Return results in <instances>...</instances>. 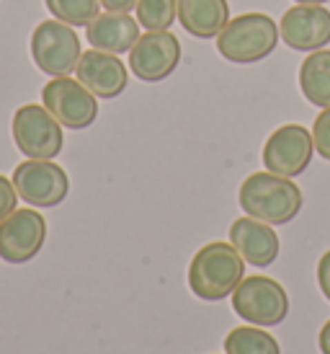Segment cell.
<instances>
[{
    "instance_id": "ba28073f",
    "label": "cell",
    "mask_w": 330,
    "mask_h": 354,
    "mask_svg": "<svg viewBox=\"0 0 330 354\" xmlns=\"http://www.w3.org/2000/svg\"><path fill=\"white\" fill-rule=\"evenodd\" d=\"M13 187L31 207H57L70 192L65 168L55 160H23L13 171Z\"/></svg>"
},
{
    "instance_id": "484cf974",
    "label": "cell",
    "mask_w": 330,
    "mask_h": 354,
    "mask_svg": "<svg viewBox=\"0 0 330 354\" xmlns=\"http://www.w3.org/2000/svg\"><path fill=\"white\" fill-rule=\"evenodd\" d=\"M294 3H300V6H322L328 0H294Z\"/></svg>"
},
{
    "instance_id": "e0dca14e",
    "label": "cell",
    "mask_w": 330,
    "mask_h": 354,
    "mask_svg": "<svg viewBox=\"0 0 330 354\" xmlns=\"http://www.w3.org/2000/svg\"><path fill=\"white\" fill-rule=\"evenodd\" d=\"M300 88L304 99L320 109L330 106V50H315L300 68Z\"/></svg>"
},
{
    "instance_id": "6da1fadb",
    "label": "cell",
    "mask_w": 330,
    "mask_h": 354,
    "mask_svg": "<svg viewBox=\"0 0 330 354\" xmlns=\"http://www.w3.org/2000/svg\"><path fill=\"white\" fill-rule=\"evenodd\" d=\"M245 279V259L233 243H206L199 248L188 266V287L199 300L217 303L233 295Z\"/></svg>"
},
{
    "instance_id": "ac0fdd59",
    "label": "cell",
    "mask_w": 330,
    "mask_h": 354,
    "mask_svg": "<svg viewBox=\"0 0 330 354\" xmlns=\"http://www.w3.org/2000/svg\"><path fill=\"white\" fill-rule=\"evenodd\" d=\"M227 354H282L279 342L261 326H237L224 339Z\"/></svg>"
},
{
    "instance_id": "7c38bea8",
    "label": "cell",
    "mask_w": 330,
    "mask_h": 354,
    "mask_svg": "<svg viewBox=\"0 0 330 354\" xmlns=\"http://www.w3.org/2000/svg\"><path fill=\"white\" fill-rule=\"evenodd\" d=\"M279 34L297 52L322 50L330 41V10L322 6H294L282 16Z\"/></svg>"
},
{
    "instance_id": "cb8c5ba5",
    "label": "cell",
    "mask_w": 330,
    "mask_h": 354,
    "mask_svg": "<svg viewBox=\"0 0 330 354\" xmlns=\"http://www.w3.org/2000/svg\"><path fill=\"white\" fill-rule=\"evenodd\" d=\"M101 6L106 10H117V13H129L137 6V0H101Z\"/></svg>"
},
{
    "instance_id": "7402d4cb",
    "label": "cell",
    "mask_w": 330,
    "mask_h": 354,
    "mask_svg": "<svg viewBox=\"0 0 330 354\" xmlns=\"http://www.w3.org/2000/svg\"><path fill=\"white\" fill-rule=\"evenodd\" d=\"M16 205H19V192H16V187H13V181L8 176L0 174V223L10 212H16Z\"/></svg>"
},
{
    "instance_id": "8992f818",
    "label": "cell",
    "mask_w": 330,
    "mask_h": 354,
    "mask_svg": "<svg viewBox=\"0 0 330 354\" xmlns=\"http://www.w3.org/2000/svg\"><path fill=\"white\" fill-rule=\"evenodd\" d=\"M13 140L31 160H55L62 150V124L47 106L26 104L13 117Z\"/></svg>"
},
{
    "instance_id": "603a6c76",
    "label": "cell",
    "mask_w": 330,
    "mask_h": 354,
    "mask_svg": "<svg viewBox=\"0 0 330 354\" xmlns=\"http://www.w3.org/2000/svg\"><path fill=\"white\" fill-rule=\"evenodd\" d=\"M318 285H320L322 295L330 300V251H325L318 264Z\"/></svg>"
},
{
    "instance_id": "30bf717a",
    "label": "cell",
    "mask_w": 330,
    "mask_h": 354,
    "mask_svg": "<svg viewBox=\"0 0 330 354\" xmlns=\"http://www.w3.org/2000/svg\"><path fill=\"white\" fill-rule=\"evenodd\" d=\"M181 62V41L171 31H147L139 34L129 50V68L135 78L145 83L165 80Z\"/></svg>"
},
{
    "instance_id": "5bb4252c",
    "label": "cell",
    "mask_w": 330,
    "mask_h": 354,
    "mask_svg": "<svg viewBox=\"0 0 330 354\" xmlns=\"http://www.w3.org/2000/svg\"><path fill=\"white\" fill-rule=\"evenodd\" d=\"M230 243L253 266H271L279 256V236L269 223L255 217H237L230 227Z\"/></svg>"
},
{
    "instance_id": "ffe728a7",
    "label": "cell",
    "mask_w": 330,
    "mask_h": 354,
    "mask_svg": "<svg viewBox=\"0 0 330 354\" xmlns=\"http://www.w3.org/2000/svg\"><path fill=\"white\" fill-rule=\"evenodd\" d=\"M49 13L70 26H88L101 13V0H44Z\"/></svg>"
},
{
    "instance_id": "d4e9b609",
    "label": "cell",
    "mask_w": 330,
    "mask_h": 354,
    "mask_svg": "<svg viewBox=\"0 0 330 354\" xmlns=\"http://www.w3.org/2000/svg\"><path fill=\"white\" fill-rule=\"evenodd\" d=\"M318 344H320L322 354H330V321L320 328V339H318Z\"/></svg>"
},
{
    "instance_id": "9c48e42d",
    "label": "cell",
    "mask_w": 330,
    "mask_h": 354,
    "mask_svg": "<svg viewBox=\"0 0 330 354\" xmlns=\"http://www.w3.org/2000/svg\"><path fill=\"white\" fill-rule=\"evenodd\" d=\"M47 241V220L37 209H16L0 223V259L8 264H26Z\"/></svg>"
},
{
    "instance_id": "d6986e66",
    "label": "cell",
    "mask_w": 330,
    "mask_h": 354,
    "mask_svg": "<svg viewBox=\"0 0 330 354\" xmlns=\"http://www.w3.org/2000/svg\"><path fill=\"white\" fill-rule=\"evenodd\" d=\"M178 19V0H137V24L147 31H168Z\"/></svg>"
},
{
    "instance_id": "5b68a950",
    "label": "cell",
    "mask_w": 330,
    "mask_h": 354,
    "mask_svg": "<svg viewBox=\"0 0 330 354\" xmlns=\"http://www.w3.org/2000/svg\"><path fill=\"white\" fill-rule=\"evenodd\" d=\"M233 310L251 326H279L289 313V297L271 277H245L233 292Z\"/></svg>"
},
{
    "instance_id": "277c9868",
    "label": "cell",
    "mask_w": 330,
    "mask_h": 354,
    "mask_svg": "<svg viewBox=\"0 0 330 354\" xmlns=\"http://www.w3.org/2000/svg\"><path fill=\"white\" fill-rule=\"evenodd\" d=\"M80 37L65 21H41L31 34V57L52 78L70 75L80 62Z\"/></svg>"
},
{
    "instance_id": "2e32d148",
    "label": "cell",
    "mask_w": 330,
    "mask_h": 354,
    "mask_svg": "<svg viewBox=\"0 0 330 354\" xmlns=\"http://www.w3.org/2000/svg\"><path fill=\"white\" fill-rule=\"evenodd\" d=\"M230 21L227 0H178V24L191 37L212 39Z\"/></svg>"
},
{
    "instance_id": "44dd1931",
    "label": "cell",
    "mask_w": 330,
    "mask_h": 354,
    "mask_svg": "<svg viewBox=\"0 0 330 354\" xmlns=\"http://www.w3.org/2000/svg\"><path fill=\"white\" fill-rule=\"evenodd\" d=\"M312 140H315V150L320 153V158L330 160V106L322 109L320 117L315 119V127H312Z\"/></svg>"
},
{
    "instance_id": "7a4b0ae2",
    "label": "cell",
    "mask_w": 330,
    "mask_h": 354,
    "mask_svg": "<svg viewBox=\"0 0 330 354\" xmlns=\"http://www.w3.org/2000/svg\"><path fill=\"white\" fill-rule=\"evenodd\" d=\"M237 199L245 215L269 223V225H287L302 209L300 187L291 178L271 174V171L251 174L243 181Z\"/></svg>"
},
{
    "instance_id": "8fae6325",
    "label": "cell",
    "mask_w": 330,
    "mask_h": 354,
    "mask_svg": "<svg viewBox=\"0 0 330 354\" xmlns=\"http://www.w3.org/2000/svg\"><path fill=\"white\" fill-rule=\"evenodd\" d=\"M312 150H315L312 132H307L302 124H284L266 140L263 166L266 171L279 174V176H300L310 166Z\"/></svg>"
},
{
    "instance_id": "52a82bcc",
    "label": "cell",
    "mask_w": 330,
    "mask_h": 354,
    "mask_svg": "<svg viewBox=\"0 0 330 354\" xmlns=\"http://www.w3.org/2000/svg\"><path fill=\"white\" fill-rule=\"evenodd\" d=\"M41 101L49 114L68 129H86L98 117V96L75 78H52L41 88Z\"/></svg>"
},
{
    "instance_id": "9a60e30c",
    "label": "cell",
    "mask_w": 330,
    "mask_h": 354,
    "mask_svg": "<svg viewBox=\"0 0 330 354\" xmlns=\"http://www.w3.org/2000/svg\"><path fill=\"white\" fill-rule=\"evenodd\" d=\"M86 39L90 41L93 50L124 55L139 39V24L126 13L106 10V13H98L86 26Z\"/></svg>"
},
{
    "instance_id": "4fadbf2b",
    "label": "cell",
    "mask_w": 330,
    "mask_h": 354,
    "mask_svg": "<svg viewBox=\"0 0 330 354\" xmlns=\"http://www.w3.org/2000/svg\"><path fill=\"white\" fill-rule=\"evenodd\" d=\"M75 75L98 99H117L124 93L126 83H129L124 62L111 52H101L93 47H90V52L80 55Z\"/></svg>"
},
{
    "instance_id": "3957f363",
    "label": "cell",
    "mask_w": 330,
    "mask_h": 354,
    "mask_svg": "<svg viewBox=\"0 0 330 354\" xmlns=\"http://www.w3.org/2000/svg\"><path fill=\"white\" fill-rule=\"evenodd\" d=\"M276 44H279V26L266 13H243L227 21V26L217 37L220 55L237 65L261 62L276 50Z\"/></svg>"
}]
</instances>
